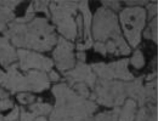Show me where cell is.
<instances>
[{
    "label": "cell",
    "mask_w": 158,
    "mask_h": 121,
    "mask_svg": "<svg viewBox=\"0 0 158 121\" xmlns=\"http://www.w3.org/2000/svg\"><path fill=\"white\" fill-rule=\"evenodd\" d=\"M18 58V53L10 45L8 38L0 37V64L7 68Z\"/></svg>",
    "instance_id": "obj_1"
},
{
    "label": "cell",
    "mask_w": 158,
    "mask_h": 121,
    "mask_svg": "<svg viewBox=\"0 0 158 121\" xmlns=\"http://www.w3.org/2000/svg\"><path fill=\"white\" fill-rule=\"evenodd\" d=\"M14 1H0V31L6 30L15 17L12 10L18 4Z\"/></svg>",
    "instance_id": "obj_2"
},
{
    "label": "cell",
    "mask_w": 158,
    "mask_h": 121,
    "mask_svg": "<svg viewBox=\"0 0 158 121\" xmlns=\"http://www.w3.org/2000/svg\"><path fill=\"white\" fill-rule=\"evenodd\" d=\"M8 97V94L3 89L0 87V98H6Z\"/></svg>",
    "instance_id": "obj_3"
}]
</instances>
